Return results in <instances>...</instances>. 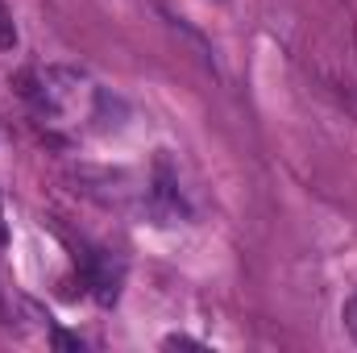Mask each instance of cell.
<instances>
[{
	"instance_id": "1",
	"label": "cell",
	"mask_w": 357,
	"mask_h": 353,
	"mask_svg": "<svg viewBox=\"0 0 357 353\" xmlns=\"http://www.w3.org/2000/svg\"><path fill=\"white\" fill-rule=\"evenodd\" d=\"M142 212L150 216V225H162V229L191 220V208H187V200L178 191V175H175V167H171L167 154L154 158V171H150L146 191H142Z\"/></svg>"
},
{
	"instance_id": "2",
	"label": "cell",
	"mask_w": 357,
	"mask_h": 353,
	"mask_svg": "<svg viewBox=\"0 0 357 353\" xmlns=\"http://www.w3.org/2000/svg\"><path fill=\"white\" fill-rule=\"evenodd\" d=\"M88 287L91 295L108 308L121 299V287H125V262L108 250H91L88 254Z\"/></svg>"
},
{
	"instance_id": "3",
	"label": "cell",
	"mask_w": 357,
	"mask_h": 353,
	"mask_svg": "<svg viewBox=\"0 0 357 353\" xmlns=\"http://www.w3.org/2000/svg\"><path fill=\"white\" fill-rule=\"evenodd\" d=\"M17 50V21H13V8L0 0V54H13Z\"/></svg>"
},
{
	"instance_id": "4",
	"label": "cell",
	"mask_w": 357,
	"mask_h": 353,
	"mask_svg": "<svg viewBox=\"0 0 357 353\" xmlns=\"http://www.w3.org/2000/svg\"><path fill=\"white\" fill-rule=\"evenodd\" d=\"M162 350H199V353H208V345H204V341H195V337L171 333V337H162Z\"/></svg>"
},
{
	"instance_id": "5",
	"label": "cell",
	"mask_w": 357,
	"mask_h": 353,
	"mask_svg": "<svg viewBox=\"0 0 357 353\" xmlns=\"http://www.w3.org/2000/svg\"><path fill=\"white\" fill-rule=\"evenodd\" d=\"M341 320H345V333L354 337V345H357V295H349V299H345V308H341Z\"/></svg>"
},
{
	"instance_id": "6",
	"label": "cell",
	"mask_w": 357,
	"mask_h": 353,
	"mask_svg": "<svg viewBox=\"0 0 357 353\" xmlns=\"http://www.w3.org/2000/svg\"><path fill=\"white\" fill-rule=\"evenodd\" d=\"M50 341H54L59 350H84V341H79V337H71V333H63V329H54V333H50Z\"/></svg>"
},
{
	"instance_id": "7",
	"label": "cell",
	"mask_w": 357,
	"mask_h": 353,
	"mask_svg": "<svg viewBox=\"0 0 357 353\" xmlns=\"http://www.w3.org/2000/svg\"><path fill=\"white\" fill-rule=\"evenodd\" d=\"M8 246V225H4V204H0V250Z\"/></svg>"
}]
</instances>
